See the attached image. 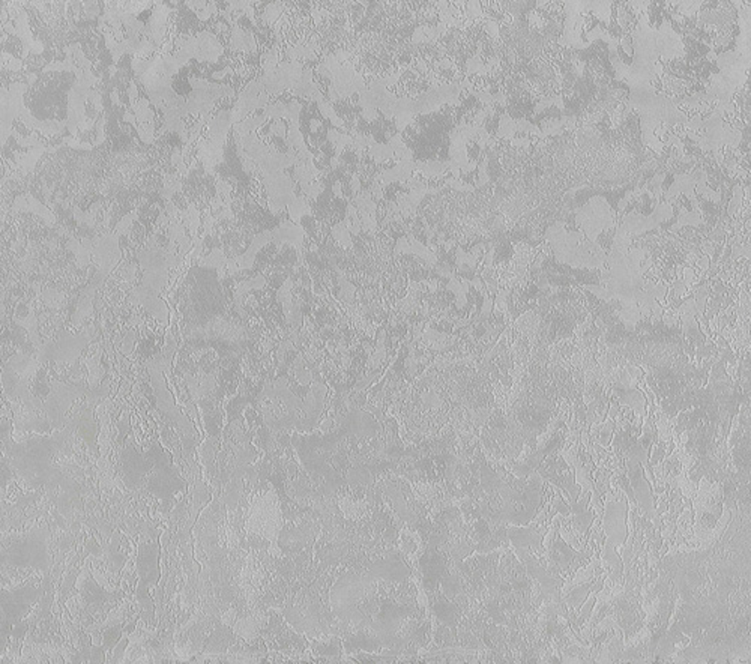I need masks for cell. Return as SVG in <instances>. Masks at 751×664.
<instances>
[{
    "instance_id": "cell-2",
    "label": "cell",
    "mask_w": 751,
    "mask_h": 664,
    "mask_svg": "<svg viewBox=\"0 0 751 664\" xmlns=\"http://www.w3.org/2000/svg\"><path fill=\"white\" fill-rule=\"evenodd\" d=\"M128 96H129V109L133 110L137 118V124L140 126V140L144 143H153L155 139V114L151 110V101L138 96V88L136 80H129V88H128Z\"/></svg>"
},
{
    "instance_id": "cell-3",
    "label": "cell",
    "mask_w": 751,
    "mask_h": 664,
    "mask_svg": "<svg viewBox=\"0 0 751 664\" xmlns=\"http://www.w3.org/2000/svg\"><path fill=\"white\" fill-rule=\"evenodd\" d=\"M173 12V8H168L163 2H155V8L152 11V16L149 17L148 23V31L151 35V41L155 42L158 49H161L164 35H166V27H167V19L168 14Z\"/></svg>"
},
{
    "instance_id": "cell-7",
    "label": "cell",
    "mask_w": 751,
    "mask_h": 664,
    "mask_svg": "<svg viewBox=\"0 0 751 664\" xmlns=\"http://www.w3.org/2000/svg\"><path fill=\"white\" fill-rule=\"evenodd\" d=\"M227 72H232V68H224L223 71L213 72V74H212V79H213V80H221V79H224V76L227 74Z\"/></svg>"
},
{
    "instance_id": "cell-6",
    "label": "cell",
    "mask_w": 751,
    "mask_h": 664,
    "mask_svg": "<svg viewBox=\"0 0 751 664\" xmlns=\"http://www.w3.org/2000/svg\"><path fill=\"white\" fill-rule=\"evenodd\" d=\"M2 62H4V65L6 64V69H9V71H20V69H23L21 61H19L17 57H14V56H11V54H8L5 51H2Z\"/></svg>"
},
{
    "instance_id": "cell-5",
    "label": "cell",
    "mask_w": 751,
    "mask_h": 664,
    "mask_svg": "<svg viewBox=\"0 0 751 664\" xmlns=\"http://www.w3.org/2000/svg\"><path fill=\"white\" fill-rule=\"evenodd\" d=\"M185 5L190 8L201 21H208L211 16L220 12V9L216 8V2H190V0H188Z\"/></svg>"
},
{
    "instance_id": "cell-1",
    "label": "cell",
    "mask_w": 751,
    "mask_h": 664,
    "mask_svg": "<svg viewBox=\"0 0 751 664\" xmlns=\"http://www.w3.org/2000/svg\"><path fill=\"white\" fill-rule=\"evenodd\" d=\"M188 83L193 88L186 96L188 114H200L201 118L211 119V111L220 98H235V91L226 84L211 83L205 79L190 77Z\"/></svg>"
},
{
    "instance_id": "cell-4",
    "label": "cell",
    "mask_w": 751,
    "mask_h": 664,
    "mask_svg": "<svg viewBox=\"0 0 751 664\" xmlns=\"http://www.w3.org/2000/svg\"><path fill=\"white\" fill-rule=\"evenodd\" d=\"M230 36V50L232 51H257V42L250 29H243L239 23L233 24Z\"/></svg>"
}]
</instances>
